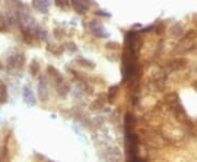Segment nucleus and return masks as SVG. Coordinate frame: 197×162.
Returning <instances> with one entry per match:
<instances>
[{
	"label": "nucleus",
	"mask_w": 197,
	"mask_h": 162,
	"mask_svg": "<svg viewBox=\"0 0 197 162\" xmlns=\"http://www.w3.org/2000/svg\"><path fill=\"white\" fill-rule=\"evenodd\" d=\"M71 6L74 7V11L79 14H84L88 12L90 8L89 0H71Z\"/></svg>",
	"instance_id": "1"
},
{
	"label": "nucleus",
	"mask_w": 197,
	"mask_h": 162,
	"mask_svg": "<svg viewBox=\"0 0 197 162\" xmlns=\"http://www.w3.org/2000/svg\"><path fill=\"white\" fill-rule=\"evenodd\" d=\"M25 63V57L22 54L13 55L8 59V66L10 68H21Z\"/></svg>",
	"instance_id": "2"
},
{
	"label": "nucleus",
	"mask_w": 197,
	"mask_h": 162,
	"mask_svg": "<svg viewBox=\"0 0 197 162\" xmlns=\"http://www.w3.org/2000/svg\"><path fill=\"white\" fill-rule=\"evenodd\" d=\"M38 97L43 102L47 101L48 99V87H47L45 78H41L40 84H38Z\"/></svg>",
	"instance_id": "3"
},
{
	"label": "nucleus",
	"mask_w": 197,
	"mask_h": 162,
	"mask_svg": "<svg viewBox=\"0 0 197 162\" xmlns=\"http://www.w3.org/2000/svg\"><path fill=\"white\" fill-rule=\"evenodd\" d=\"M90 28H91L92 33L97 37H105L109 36V33H104V28L97 22H91L90 23Z\"/></svg>",
	"instance_id": "4"
},
{
	"label": "nucleus",
	"mask_w": 197,
	"mask_h": 162,
	"mask_svg": "<svg viewBox=\"0 0 197 162\" xmlns=\"http://www.w3.org/2000/svg\"><path fill=\"white\" fill-rule=\"evenodd\" d=\"M23 99H24V102L28 104V105H34L36 101H35V97L32 90L30 89V87L25 85L23 88Z\"/></svg>",
	"instance_id": "5"
},
{
	"label": "nucleus",
	"mask_w": 197,
	"mask_h": 162,
	"mask_svg": "<svg viewBox=\"0 0 197 162\" xmlns=\"http://www.w3.org/2000/svg\"><path fill=\"white\" fill-rule=\"evenodd\" d=\"M47 71H48V74L51 76V79L54 80V82L57 83V85L60 84L61 82H64L63 76H61V74H60L59 71L55 68V67H53V66H48V67H47Z\"/></svg>",
	"instance_id": "6"
},
{
	"label": "nucleus",
	"mask_w": 197,
	"mask_h": 162,
	"mask_svg": "<svg viewBox=\"0 0 197 162\" xmlns=\"http://www.w3.org/2000/svg\"><path fill=\"white\" fill-rule=\"evenodd\" d=\"M136 126V118L135 116L133 115L131 113L127 112L125 114V129H126V133H129L133 129L135 128Z\"/></svg>",
	"instance_id": "7"
},
{
	"label": "nucleus",
	"mask_w": 197,
	"mask_h": 162,
	"mask_svg": "<svg viewBox=\"0 0 197 162\" xmlns=\"http://www.w3.org/2000/svg\"><path fill=\"white\" fill-rule=\"evenodd\" d=\"M187 65V60L185 58H176L173 59L171 63H169V68L171 70H180V69L184 68Z\"/></svg>",
	"instance_id": "8"
},
{
	"label": "nucleus",
	"mask_w": 197,
	"mask_h": 162,
	"mask_svg": "<svg viewBox=\"0 0 197 162\" xmlns=\"http://www.w3.org/2000/svg\"><path fill=\"white\" fill-rule=\"evenodd\" d=\"M32 6L35 10H37L41 13H47V11H48L47 5L44 3L43 0H32Z\"/></svg>",
	"instance_id": "9"
},
{
	"label": "nucleus",
	"mask_w": 197,
	"mask_h": 162,
	"mask_svg": "<svg viewBox=\"0 0 197 162\" xmlns=\"http://www.w3.org/2000/svg\"><path fill=\"white\" fill-rule=\"evenodd\" d=\"M21 32H22L23 41H24L26 44L31 45L32 43H33V33H32V31L29 28H21Z\"/></svg>",
	"instance_id": "10"
},
{
	"label": "nucleus",
	"mask_w": 197,
	"mask_h": 162,
	"mask_svg": "<svg viewBox=\"0 0 197 162\" xmlns=\"http://www.w3.org/2000/svg\"><path fill=\"white\" fill-rule=\"evenodd\" d=\"M8 101V90L7 85L0 80V104H5Z\"/></svg>",
	"instance_id": "11"
},
{
	"label": "nucleus",
	"mask_w": 197,
	"mask_h": 162,
	"mask_svg": "<svg viewBox=\"0 0 197 162\" xmlns=\"http://www.w3.org/2000/svg\"><path fill=\"white\" fill-rule=\"evenodd\" d=\"M40 69H41V66H40V64H38V61H37L36 59L32 60L31 64H30V67H29V71H30V74H31V76L35 77V76L40 72Z\"/></svg>",
	"instance_id": "12"
},
{
	"label": "nucleus",
	"mask_w": 197,
	"mask_h": 162,
	"mask_svg": "<svg viewBox=\"0 0 197 162\" xmlns=\"http://www.w3.org/2000/svg\"><path fill=\"white\" fill-rule=\"evenodd\" d=\"M118 85H113V87H111L109 90V102L113 103L115 101V99H116L117 94H118Z\"/></svg>",
	"instance_id": "13"
},
{
	"label": "nucleus",
	"mask_w": 197,
	"mask_h": 162,
	"mask_svg": "<svg viewBox=\"0 0 197 162\" xmlns=\"http://www.w3.org/2000/svg\"><path fill=\"white\" fill-rule=\"evenodd\" d=\"M103 105H104V101H102V94H101V95H99V98L95 100L94 102L91 104V110L97 111V110H101L103 107Z\"/></svg>",
	"instance_id": "14"
},
{
	"label": "nucleus",
	"mask_w": 197,
	"mask_h": 162,
	"mask_svg": "<svg viewBox=\"0 0 197 162\" xmlns=\"http://www.w3.org/2000/svg\"><path fill=\"white\" fill-rule=\"evenodd\" d=\"M65 82V81H64ZM64 82H61L60 84H58V88H57V93H58V95H60V97H66V94L68 93V91H69V85H67L66 83H64Z\"/></svg>",
	"instance_id": "15"
},
{
	"label": "nucleus",
	"mask_w": 197,
	"mask_h": 162,
	"mask_svg": "<svg viewBox=\"0 0 197 162\" xmlns=\"http://www.w3.org/2000/svg\"><path fill=\"white\" fill-rule=\"evenodd\" d=\"M47 51H51V54L58 55V54H60V53L63 51V48H59L58 46L53 45V44H48V45H47Z\"/></svg>",
	"instance_id": "16"
},
{
	"label": "nucleus",
	"mask_w": 197,
	"mask_h": 162,
	"mask_svg": "<svg viewBox=\"0 0 197 162\" xmlns=\"http://www.w3.org/2000/svg\"><path fill=\"white\" fill-rule=\"evenodd\" d=\"M35 33V36H37L38 38H41V40H45L46 37V32L44 31L43 28H36V30L34 31Z\"/></svg>",
	"instance_id": "17"
},
{
	"label": "nucleus",
	"mask_w": 197,
	"mask_h": 162,
	"mask_svg": "<svg viewBox=\"0 0 197 162\" xmlns=\"http://www.w3.org/2000/svg\"><path fill=\"white\" fill-rule=\"evenodd\" d=\"M7 31V19H5L2 14H0V32Z\"/></svg>",
	"instance_id": "18"
},
{
	"label": "nucleus",
	"mask_w": 197,
	"mask_h": 162,
	"mask_svg": "<svg viewBox=\"0 0 197 162\" xmlns=\"http://www.w3.org/2000/svg\"><path fill=\"white\" fill-rule=\"evenodd\" d=\"M78 63L80 64L81 66L83 67H87V68H94V64L91 63V61H89V60H84V59H79L78 60Z\"/></svg>",
	"instance_id": "19"
},
{
	"label": "nucleus",
	"mask_w": 197,
	"mask_h": 162,
	"mask_svg": "<svg viewBox=\"0 0 197 162\" xmlns=\"http://www.w3.org/2000/svg\"><path fill=\"white\" fill-rule=\"evenodd\" d=\"M105 48L107 49H113V51H115V49H118L120 48V44L116 42H109L105 44Z\"/></svg>",
	"instance_id": "20"
},
{
	"label": "nucleus",
	"mask_w": 197,
	"mask_h": 162,
	"mask_svg": "<svg viewBox=\"0 0 197 162\" xmlns=\"http://www.w3.org/2000/svg\"><path fill=\"white\" fill-rule=\"evenodd\" d=\"M55 2H56V6L61 9H66L69 7V3L67 0H55Z\"/></svg>",
	"instance_id": "21"
},
{
	"label": "nucleus",
	"mask_w": 197,
	"mask_h": 162,
	"mask_svg": "<svg viewBox=\"0 0 197 162\" xmlns=\"http://www.w3.org/2000/svg\"><path fill=\"white\" fill-rule=\"evenodd\" d=\"M66 35L65 31H64L63 28H55L54 30V36L56 37V38H61V37H64Z\"/></svg>",
	"instance_id": "22"
},
{
	"label": "nucleus",
	"mask_w": 197,
	"mask_h": 162,
	"mask_svg": "<svg viewBox=\"0 0 197 162\" xmlns=\"http://www.w3.org/2000/svg\"><path fill=\"white\" fill-rule=\"evenodd\" d=\"M195 36H196V32L192 30V31H189V33L184 36V40H192V38H194Z\"/></svg>",
	"instance_id": "23"
},
{
	"label": "nucleus",
	"mask_w": 197,
	"mask_h": 162,
	"mask_svg": "<svg viewBox=\"0 0 197 162\" xmlns=\"http://www.w3.org/2000/svg\"><path fill=\"white\" fill-rule=\"evenodd\" d=\"M163 32H164V25L163 24H159L158 26H156V33L157 34H162Z\"/></svg>",
	"instance_id": "24"
},
{
	"label": "nucleus",
	"mask_w": 197,
	"mask_h": 162,
	"mask_svg": "<svg viewBox=\"0 0 197 162\" xmlns=\"http://www.w3.org/2000/svg\"><path fill=\"white\" fill-rule=\"evenodd\" d=\"M7 156H8V148H7V145H5L2 148V152H1V158H2V159H6Z\"/></svg>",
	"instance_id": "25"
}]
</instances>
